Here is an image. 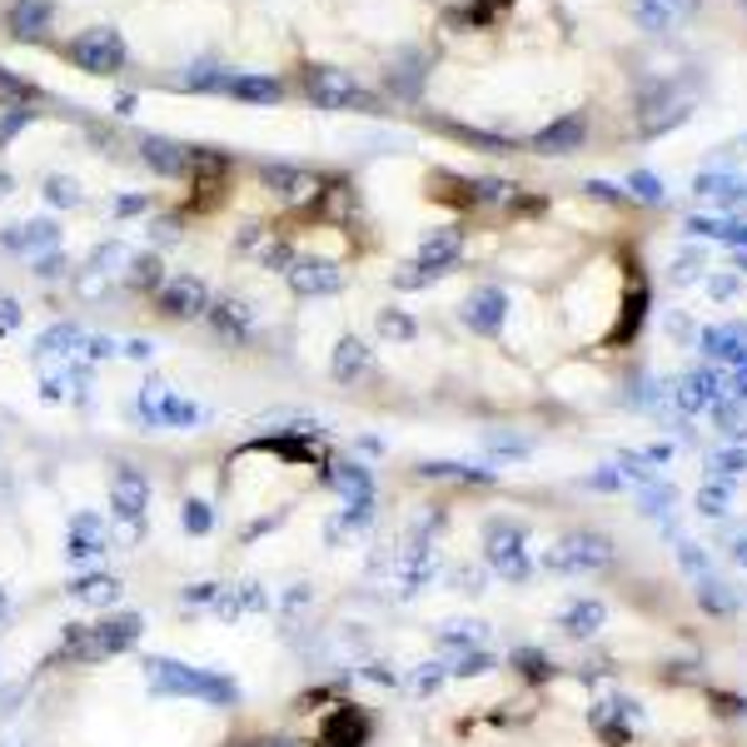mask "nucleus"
Here are the masks:
<instances>
[{"label": "nucleus", "mask_w": 747, "mask_h": 747, "mask_svg": "<svg viewBox=\"0 0 747 747\" xmlns=\"http://www.w3.org/2000/svg\"><path fill=\"white\" fill-rule=\"evenodd\" d=\"M145 682H150L155 698H195V703H210V708L239 703L235 678L210 672V668H190V663H174V658H145Z\"/></svg>", "instance_id": "1"}, {"label": "nucleus", "mask_w": 747, "mask_h": 747, "mask_svg": "<svg viewBox=\"0 0 747 747\" xmlns=\"http://www.w3.org/2000/svg\"><path fill=\"white\" fill-rule=\"evenodd\" d=\"M140 633H145V618L120 608V613H105L95 623H70L66 638H60V653L76 663H105V658L131 653L140 643Z\"/></svg>", "instance_id": "2"}, {"label": "nucleus", "mask_w": 747, "mask_h": 747, "mask_svg": "<svg viewBox=\"0 0 747 747\" xmlns=\"http://www.w3.org/2000/svg\"><path fill=\"white\" fill-rule=\"evenodd\" d=\"M66 60L76 70H86V76H120L125 60H131V50H125V35L120 31H110V25H90V31H80L76 41L66 45Z\"/></svg>", "instance_id": "3"}, {"label": "nucleus", "mask_w": 747, "mask_h": 747, "mask_svg": "<svg viewBox=\"0 0 747 747\" xmlns=\"http://www.w3.org/2000/svg\"><path fill=\"white\" fill-rule=\"evenodd\" d=\"M299 80H304V100L319 110H374L369 90L339 66H304Z\"/></svg>", "instance_id": "4"}, {"label": "nucleus", "mask_w": 747, "mask_h": 747, "mask_svg": "<svg viewBox=\"0 0 747 747\" xmlns=\"http://www.w3.org/2000/svg\"><path fill=\"white\" fill-rule=\"evenodd\" d=\"M140 419L150 423V429H200V423L210 419V409L205 404H195V399H184V394H170L150 374L145 389H140Z\"/></svg>", "instance_id": "5"}, {"label": "nucleus", "mask_w": 747, "mask_h": 747, "mask_svg": "<svg viewBox=\"0 0 747 747\" xmlns=\"http://www.w3.org/2000/svg\"><path fill=\"white\" fill-rule=\"evenodd\" d=\"M120 354L115 339H100V335H86L80 325H50L41 339H35V359H110Z\"/></svg>", "instance_id": "6"}, {"label": "nucleus", "mask_w": 747, "mask_h": 747, "mask_svg": "<svg viewBox=\"0 0 747 747\" xmlns=\"http://www.w3.org/2000/svg\"><path fill=\"white\" fill-rule=\"evenodd\" d=\"M110 503H115L120 523L131 529V539H140L145 529V509H150V478L140 474V468H115V478H110Z\"/></svg>", "instance_id": "7"}, {"label": "nucleus", "mask_w": 747, "mask_h": 747, "mask_svg": "<svg viewBox=\"0 0 747 747\" xmlns=\"http://www.w3.org/2000/svg\"><path fill=\"white\" fill-rule=\"evenodd\" d=\"M260 184H264V190H274L284 205L304 210L309 200H315L319 184H325V174L304 170V165H290V160H270V165H260Z\"/></svg>", "instance_id": "8"}, {"label": "nucleus", "mask_w": 747, "mask_h": 747, "mask_svg": "<svg viewBox=\"0 0 747 747\" xmlns=\"http://www.w3.org/2000/svg\"><path fill=\"white\" fill-rule=\"evenodd\" d=\"M284 280H290V290L299 294V299H329V294L344 290V270H339L335 260H319V254H299V260L284 270Z\"/></svg>", "instance_id": "9"}, {"label": "nucleus", "mask_w": 747, "mask_h": 747, "mask_svg": "<svg viewBox=\"0 0 747 747\" xmlns=\"http://www.w3.org/2000/svg\"><path fill=\"white\" fill-rule=\"evenodd\" d=\"M140 160L150 165L155 174H165V180H195L200 145H180V140H165V135H140Z\"/></svg>", "instance_id": "10"}, {"label": "nucleus", "mask_w": 747, "mask_h": 747, "mask_svg": "<svg viewBox=\"0 0 747 747\" xmlns=\"http://www.w3.org/2000/svg\"><path fill=\"white\" fill-rule=\"evenodd\" d=\"M155 309H160L165 319H200L210 309V290L195 274H174V280H165L160 290H155Z\"/></svg>", "instance_id": "11"}, {"label": "nucleus", "mask_w": 747, "mask_h": 747, "mask_svg": "<svg viewBox=\"0 0 747 747\" xmlns=\"http://www.w3.org/2000/svg\"><path fill=\"white\" fill-rule=\"evenodd\" d=\"M90 389H95V364L90 359H70L66 369H50L41 380V394L55 404H86Z\"/></svg>", "instance_id": "12"}, {"label": "nucleus", "mask_w": 747, "mask_h": 747, "mask_svg": "<svg viewBox=\"0 0 747 747\" xmlns=\"http://www.w3.org/2000/svg\"><path fill=\"white\" fill-rule=\"evenodd\" d=\"M125 260H131V249H120V245H100L95 254H90L86 264H80L76 284L86 299H100V290H115L120 284V270H125Z\"/></svg>", "instance_id": "13"}, {"label": "nucleus", "mask_w": 747, "mask_h": 747, "mask_svg": "<svg viewBox=\"0 0 747 747\" xmlns=\"http://www.w3.org/2000/svg\"><path fill=\"white\" fill-rule=\"evenodd\" d=\"M369 727H374V717H369L364 708L344 703V708H335V713L319 723V743L315 747H364L369 743Z\"/></svg>", "instance_id": "14"}, {"label": "nucleus", "mask_w": 747, "mask_h": 747, "mask_svg": "<svg viewBox=\"0 0 747 747\" xmlns=\"http://www.w3.org/2000/svg\"><path fill=\"white\" fill-rule=\"evenodd\" d=\"M608 558V543L593 539V533H568L564 543H553L548 564L558 568V574H584V568H598Z\"/></svg>", "instance_id": "15"}, {"label": "nucleus", "mask_w": 747, "mask_h": 747, "mask_svg": "<svg viewBox=\"0 0 747 747\" xmlns=\"http://www.w3.org/2000/svg\"><path fill=\"white\" fill-rule=\"evenodd\" d=\"M205 319H210V329H215L219 339H229V344H245V339H254V315H249V304H239L235 294H225V299H210Z\"/></svg>", "instance_id": "16"}, {"label": "nucleus", "mask_w": 747, "mask_h": 747, "mask_svg": "<svg viewBox=\"0 0 747 747\" xmlns=\"http://www.w3.org/2000/svg\"><path fill=\"white\" fill-rule=\"evenodd\" d=\"M105 519L100 513H76L70 519V539H66V553H70V564H90V558H100L105 553Z\"/></svg>", "instance_id": "17"}, {"label": "nucleus", "mask_w": 747, "mask_h": 747, "mask_svg": "<svg viewBox=\"0 0 747 747\" xmlns=\"http://www.w3.org/2000/svg\"><path fill=\"white\" fill-rule=\"evenodd\" d=\"M60 245V225L55 219H25L15 229H0V249H11V254H41V249Z\"/></svg>", "instance_id": "18"}, {"label": "nucleus", "mask_w": 747, "mask_h": 747, "mask_svg": "<svg viewBox=\"0 0 747 747\" xmlns=\"http://www.w3.org/2000/svg\"><path fill=\"white\" fill-rule=\"evenodd\" d=\"M70 598H80V603L90 608H110L120 603V574H105V568H86V574H76L66 584Z\"/></svg>", "instance_id": "19"}, {"label": "nucleus", "mask_w": 747, "mask_h": 747, "mask_svg": "<svg viewBox=\"0 0 747 747\" xmlns=\"http://www.w3.org/2000/svg\"><path fill=\"white\" fill-rule=\"evenodd\" d=\"M229 100H239V105H280L284 100V86L274 76H249V70H235L225 86Z\"/></svg>", "instance_id": "20"}, {"label": "nucleus", "mask_w": 747, "mask_h": 747, "mask_svg": "<svg viewBox=\"0 0 747 747\" xmlns=\"http://www.w3.org/2000/svg\"><path fill=\"white\" fill-rule=\"evenodd\" d=\"M270 608V593H264L260 584H235V588H219L215 598V613L225 618V623H239V618L249 613H264Z\"/></svg>", "instance_id": "21"}, {"label": "nucleus", "mask_w": 747, "mask_h": 747, "mask_svg": "<svg viewBox=\"0 0 747 747\" xmlns=\"http://www.w3.org/2000/svg\"><path fill=\"white\" fill-rule=\"evenodd\" d=\"M15 41H45L50 35V0H15L5 15Z\"/></svg>", "instance_id": "22"}, {"label": "nucleus", "mask_w": 747, "mask_h": 747, "mask_svg": "<svg viewBox=\"0 0 747 747\" xmlns=\"http://www.w3.org/2000/svg\"><path fill=\"white\" fill-rule=\"evenodd\" d=\"M329 369H335V380L354 384V380H369L374 374V354H369V344H359V335H344L335 344V359H329Z\"/></svg>", "instance_id": "23"}, {"label": "nucleus", "mask_w": 747, "mask_h": 747, "mask_svg": "<svg viewBox=\"0 0 747 747\" xmlns=\"http://www.w3.org/2000/svg\"><path fill=\"white\" fill-rule=\"evenodd\" d=\"M488 558L503 578H523L529 564H523V533L519 529H494L488 533Z\"/></svg>", "instance_id": "24"}, {"label": "nucleus", "mask_w": 747, "mask_h": 747, "mask_svg": "<svg viewBox=\"0 0 747 747\" xmlns=\"http://www.w3.org/2000/svg\"><path fill=\"white\" fill-rule=\"evenodd\" d=\"M325 478L335 484V494L349 498V503H364V498H374V478H369L364 468L354 464V459H329V464H325Z\"/></svg>", "instance_id": "25"}, {"label": "nucleus", "mask_w": 747, "mask_h": 747, "mask_svg": "<svg viewBox=\"0 0 747 747\" xmlns=\"http://www.w3.org/2000/svg\"><path fill=\"white\" fill-rule=\"evenodd\" d=\"M503 315H509V299H503L498 290H484V294H474V299L464 304V325L478 329V335H498Z\"/></svg>", "instance_id": "26"}, {"label": "nucleus", "mask_w": 747, "mask_h": 747, "mask_svg": "<svg viewBox=\"0 0 747 747\" xmlns=\"http://www.w3.org/2000/svg\"><path fill=\"white\" fill-rule=\"evenodd\" d=\"M120 284L131 294H155L165 284V254H131L120 270Z\"/></svg>", "instance_id": "27"}, {"label": "nucleus", "mask_w": 747, "mask_h": 747, "mask_svg": "<svg viewBox=\"0 0 747 747\" xmlns=\"http://www.w3.org/2000/svg\"><path fill=\"white\" fill-rule=\"evenodd\" d=\"M464 200H468V205H484V210H513V205H523V195L513 190L509 180H468V184H464Z\"/></svg>", "instance_id": "28"}, {"label": "nucleus", "mask_w": 747, "mask_h": 747, "mask_svg": "<svg viewBox=\"0 0 747 747\" xmlns=\"http://www.w3.org/2000/svg\"><path fill=\"white\" fill-rule=\"evenodd\" d=\"M229 76H235V70H225L219 60H195V66H184L180 86L190 90V95H219V90L229 86Z\"/></svg>", "instance_id": "29"}, {"label": "nucleus", "mask_w": 747, "mask_h": 747, "mask_svg": "<svg viewBox=\"0 0 747 747\" xmlns=\"http://www.w3.org/2000/svg\"><path fill=\"white\" fill-rule=\"evenodd\" d=\"M633 5H638V21L648 25V31H663V25L682 21V15L693 11L698 0H633Z\"/></svg>", "instance_id": "30"}, {"label": "nucleus", "mask_w": 747, "mask_h": 747, "mask_svg": "<svg viewBox=\"0 0 747 747\" xmlns=\"http://www.w3.org/2000/svg\"><path fill=\"white\" fill-rule=\"evenodd\" d=\"M574 145H584V120H558V125H548L543 135H533V150L543 155H558V150H574Z\"/></svg>", "instance_id": "31"}, {"label": "nucleus", "mask_w": 747, "mask_h": 747, "mask_svg": "<svg viewBox=\"0 0 747 747\" xmlns=\"http://www.w3.org/2000/svg\"><path fill=\"white\" fill-rule=\"evenodd\" d=\"M280 454V459H290V464H319V454H315V444H304L299 433H274V439H260L254 444V454Z\"/></svg>", "instance_id": "32"}, {"label": "nucleus", "mask_w": 747, "mask_h": 747, "mask_svg": "<svg viewBox=\"0 0 747 747\" xmlns=\"http://www.w3.org/2000/svg\"><path fill=\"white\" fill-rule=\"evenodd\" d=\"M35 95H41V90H35V86H25V80L15 76V70H5V66H0V105H5V110H15V105L35 110Z\"/></svg>", "instance_id": "33"}, {"label": "nucleus", "mask_w": 747, "mask_h": 747, "mask_svg": "<svg viewBox=\"0 0 747 747\" xmlns=\"http://www.w3.org/2000/svg\"><path fill=\"white\" fill-rule=\"evenodd\" d=\"M369 519H374V498H364V503H349V513H339V519L329 523V533H335V543H339V539H354V533L369 529Z\"/></svg>", "instance_id": "34"}, {"label": "nucleus", "mask_w": 747, "mask_h": 747, "mask_svg": "<svg viewBox=\"0 0 747 747\" xmlns=\"http://www.w3.org/2000/svg\"><path fill=\"white\" fill-rule=\"evenodd\" d=\"M180 523H184V533H195V539H205V533L215 529V509H210L205 498H184Z\"/></svg>", "instance_id": "35"}, {"label": "nucleus", "mask_w": 747, "mask_h": 747, "mask_svg": "<svg viewBox=\"0 0 747 747\" xmlns=\"http://www.w3.org/2000/svg\"><path fill=\"white\" fill-rule=\"evenodd\" d=\"M419 80H423V60H414V55H409V60H399V66L389 70V90H399L404 100L419 95Z\"/></svg>", "instance_id": "36"}, {"label": "nucleus", "mask_w": 747, "mask_h": 747, "mask_svg": "<svg viewBox=\"0 0 747 747\" xmlns=\"http://www.w3.org/2000/svg\"><path fill=\"white\" fill-rule=\"evenodd\" d=\"M66 249L60 245H50V249H41V254H31V270L41 274V280H55V274H66Z\"/></svg>", "instance_id": "37"}, {"label": "nucleus", "mask_w": 747, "mask_h": 747, "mask_svg": "<svg viewBox=\"0 0 747 747\" xmlns=\"http://www.w3.org/2000/svg\"><path fill=\"white\" fill-rule=\"evenodd\" d=\"M254 260H260L264 270H274V274H280V270H290V264H294V249L284 245V239H270V245H264L260 254H254Z\"/></svg>", "instance_id": "38"}, {"label": "nucleus", "mask_w": 747, "mask_h": 747, "mask_svg": "<svg viewBox=\"0 0 747 747\" xmlns=\"http://www.w3.org/2000/svg\"><path fill=\"white\" fill-rule=\"evenodd\" d=\"M35 120V110H25V105H15V110H5V115H0V145H11L15 135L25 131V125H31Z\"/></svg>", "instance_id": "39"}, {"label": "nucleus", "mask_w": 747, "mask_h": 747, "mask_svg": "<svg viewBox=\"0 0 747 747\" xmlns=\"http://www.w3.org/2000/svg\"><path fill=\"white\" fill-rule=\"evenodd\" d=\"M380 329H384L389 339H414V329H419V325H414L409 315H399V309H384V315H380Z\"/></svg>", "instance_id": "40"}, {"label": "nucleus", "mask_w": 747, "mask_h": 747, "mask_svg": "<svg viewBox=\"0 0 747 747\" xmlns=\"http://www.w3.org/2000/svg\"><path fill=\"white\" fill-rule=\"evenodd\" d=\"M423 474L429 478H459V484H478V468H464V464H423Z\"/></svg>", "instance_id": "41"}, {"label": "nucleus", "mask_w": 747, "mask_h": 747, "mask_svg": "<svg viewBox=\"0 0 747 747\" xmlns=\"http://www.w3.org/2000/svg\"><path fill=\"white\" fill-rule=\"evenodd\" d=\"M264 245H270V229H264V225H245V229L235 235L239 254H254V249H264Z\"/></svg>", "instance_id": "42"}, {"label": "nucleus", "mask_w": 747, "mask_h": 747, "mask_svg": "<svg viewBox=\"0 0 747 747\" xmlns=\"http://www.w3.org/2000/svg\"><path fill=\"white\" fill-rule=\"evenodd\" d=\"M45 195H50L55 205H80V190L70 180H60V174H50V180H45Z\"/></svg>", "instance_id": "43"}, {"label": "nucleus", "mask_w": 747, "mask_h": 747, "mask_svg": "<svg viewBox=\"0 0 747 747\" xmlns=\"http://www.w3.org/2000/svg\"><path fill=\"white\" fill-rule=\"evenodd\" d=\"M215 598H219V584H190L180 593V603L184 608H205V603H215Z\"/></svg>", "instance_id": "44"}, {"label": "nucleus", "mask_w": 747, "mask_h": 747, "mask_svg": "<svg viewBox=\"0 0 747 747\" xmlns=\"http://www.w3.org/2000/svg\"><path fill=\"white\" fill-rule=\"evenodd\" d=\"M603 618V608H593V603H578L574 608V618H564V629H574V633H588Z\"/></svg>", "instance_id": "45"}, {"label": "nucleus", "mask_w": 747, "mask_h": 747, "mask_svg": "<svg viewBox=\"0 0 747 747\" xmlns=\"http://www.w3.org/2000/svg\"><path fill=\"white\" fill-rule=\"evenodd\" d=\"M439 682H444V668H439V663H423V668L414 672V688H419V698H429Z\"/></svg>", "instance_id": "46"}, {"label": "nucleus", "mask_w": 747, "mask_h": 747, "mask_svg": "<svg viewBox=\"0 0 747 747\" xmlns=\"http://www.w3.org/2000/svg\"><path fill=\"white\" fill-rule=\"evenodd\" d=\"M145 210H150V195H115L120 219H135V215H145Z\"/></svg>", "instance_id": "47"}, {"label": "nucleus", "mask_w": 747, "mask_h": 747, "mask_svg": "<svg viewBox=\"0 0 747 747\" xmlns=\"http://www.w3.org/2000/svg\"><path fill=\"white\" fill-rule=\"evenodd\" d=\"M503 5H509V0H474V5L464 11V21L484 25V21H494V11H503Z\"/></svg>", "instance_id": "48"}, {"label": "nucleus", "mask_w": 747, "mask_h": 747, "mask_svg": "<svg viewBox=\"0 0 747 747\" xmlns=\"http://www.w3.org/2000/svg\"><path fill=\"white\" fill-rule=\"evenodd\" d=\"M15 329H21V304L0 299V335H15Z\"/></svg>", "instance_id": "49"}, {"label": "nucleus", "mask_w": 747, "mask_h": 747, "mask_svg": "<svg viewBox=\"0 0 747 747\" xmlns=\"http://www.w3.org/2000/svg\"><path fill=\"white\" fill-rule=\"evenodd\" d=\"M140 110V95H131V90H120L115 95V115H135Z\"/></svg>", "instance_id": "50"}, {"label": "nucleus", "mask_w": 747, "mask_h": 747, "mask_svg": "<svg viewBox=\"0 0 747 747\" xmlns=\"http://www.w3.org/2000/svg\"><path fill=\"white\" fill-rule=\"evenodd\" d=\"M125 354H131V359H150V344H145V339H135V344H125Z\"/></svg>", "instance_id": "51"}, {"label": "nucleus", "mask_w": 747, "mask_h": 747, "mask_svg": "<svg viewBox=\"0 0 747 747\" xmlns=\"http://www.w3.org/2000/svg\"><path fill=\"white\" fill-rule=\"evenodd\" d=\"M11 190H15V180H11V174H5V170H0V200L11 195Z\"/></svg>", "instance_id": "52"}, {"label": "nucleus", "mask_w": 747, "mask_h": 747, "mask_svg": "<svg viewBox=\"0 0 747 747\" xmlns=\"http://www.w3.org/2000/svg\"><path fill=\"white\" fill-rule=\"evenodd\" d=\"M5 613H11V593L0 588V623H5Z\"/></svg>", "instance_id": "53"}, {"label": "nucleus", "mask_w": 747, "mask_h": 747, "mask_svg": "<svg viewBox=\"0 0 747 747\" xmlns=\"http://www.w3.org/2000/svg\"><path fill=\"white\" fill-rule=\"evenodd\" d=\"M0 747H21V743H0Z\"/></svg>", "instance_id": "54"}]
</instances>
